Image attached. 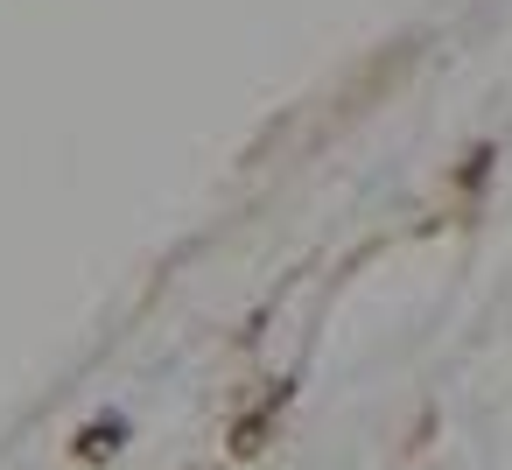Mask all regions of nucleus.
Returning <instances> with one entry per match:
<instances>
[{
  "instance_id": "nucleus-1",
  "label": "nucleus",
  "mask_w": 512,
  "mask_h": 470,
  "mask_svg": "<svg viewBox=\"0 0 512 470\" xmlns=\"http://www.w3.org/2000/svg\"><path fill=\"white\" fill-rule=\"evenodd\" d=\"M120 435H127L120 421H92V428L78 435V456H85V463H99V456H113V449H120Z\"/></svg>"
}]
</instances>
